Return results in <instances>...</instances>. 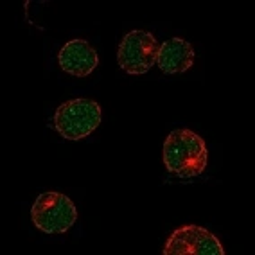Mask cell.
I'll return each instance as SVG.
<instances>
[{
    "mask_svg": "<svg viewBox=\"0 0 255 255\" xmlns=\"http://www.w3.org/2000/svg\"><path fill=\"white\" fill-rule=\"evenodd\" d=\"M209 151L198 133L182 128L167 135L164 142V162L169 173L178 178L200 176L207 167Z\"/></svg>",
    "mask_w": 255,
    "mask_h": 255,
    "instance_id": "6da1fadb",
    "label": "cell"
},
{
    "mask_svg": "<svg viewBox=\"0 0 255 255\" xmlns=\"http://www.w3.org/2000/svg\"><path fill=\"white\" fill-rule=\"evenodd\" d=\"M103 112L99 103L92 99H70L58 106L52 123L54 129L67 140H81L101 126Z\"/></svg>",
    "mask_w": 255,
    "mask_h": 255,
    "instance_id": "7a4b0ae2",
    "label": "cell"
},
{
    "mask_svg": "<svg viewBox=\"0 0 255 255\" xmlns=\"http://www.w3.org/2000/svg\"><path fill=\"white\" fill-rule=\"evenodd\" d=\"M32 223L45 234H65L76 223L78 209L69 196L61 192H43L31 209Z\"/></svg>",
    "mask_w": 255,
    "mask_h": 255,
    "instance_id": "3957f363",
    "label": "cell"
},
{
    "mask_svg": "<svg viewBox=\"0 0 255 255\" xmlns=\"http://www.w3.org/2000/svg\"><path fill=\"white\" fill-rule=\"evenodd\" d=\"M160 43L147 31H129L124 34L117 50L119 67L128 74H146L156 65Z\"/></svg>",
    "mask_w": 255,
    "mask_h": 255,
    "instance_id": "277c9868",
    "label": "cell"
},
{
    "mask_svg": "<svg viewBox=\"0 0 255 255\" xmlns=\"http://www.w3.org/2000/svg\"><path fill=\"white\" fill-rule=\"evenodd\" d=\"M165 255H225L219 239L200 225L176 228L164 246Z\"/></svg>",
    "mask_w": 255,
    "mask_h": 255,
    "instance_id": "5b68a950",
    "label": "cell"
},
{
    "mask_svg": "<svg viewBox=\"0 0 255 255\" xmlns=\"http://www.w3.org/2000/svg\"><path fill=\"white\" fill-rule=\"evenodd\" d=\"M58 61L61 70L76 78H85L92 74L99 65V56L96 49L87 40L76 38L67 41L58 54Z\"/></svg>",
    "mask_w": 255,
    "mask_h": 255,
    "instance_id": "8992f818",
    "label": "cell"
},
{
    "mask_svg": "<svg viewBox=\"0 0 255 255\" xmlns=\"http://www.w3.org/2000/svg\"><path fill=\"white\" fill-rule=\"evenodd\" d=\"M194 63V49L183 38H171L160 43L156 65L164 74H180L189 70Z\"/></svg>",
    "mask_w": 255,
    "mask_h": 255,
    "instance_id": "52a82bcc",
    "label": "cell"
}]
</instances>
